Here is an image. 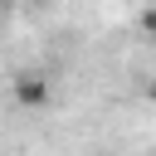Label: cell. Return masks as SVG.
<instances>
[{"label": "cell", "instance_id": "6da1fadb", "mask_svg": "<svg viewBox=\"0 0 156 156\" xmlns=\"http://www.w3.org/2000/svg\"><path fill=\"white\" fill-rule=\"evenodd\" d=\"M15 102H20V107H44V102H49V78L34 73V68L15 73Z\"/></svg>", "mask_w": 156, "mask_h": 156}]
</instances>
